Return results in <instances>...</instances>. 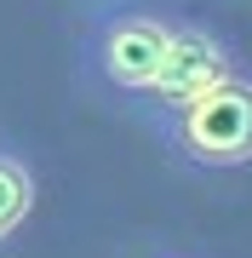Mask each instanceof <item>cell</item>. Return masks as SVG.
Masks as SVG:
<instances>
[{"mask_svg":"<svg viewBox=\"0 0 252 258\" xmlns=\"http://www.w3.org/2000/svg\"><path fill=\"white\" fill-rule=\"evenodd\" d=\"M178 18L184 6L172 0H92L80 29V81L103 98L143 103L160 81Z\"/></svg>","mask_w":252,"mask_h":258,"instance_id":"1","label":"cell"},{"mask_svg":"<svg viewBox=\"0 0 252 258\" xmlns=\"http://www.w3.org/2000/svg\"><path fill=\"white\" fill-rule=\"evenodd\" d=\"M132 115L189 172H241V166H252V63L189 103L132 109Z\"/></svg>","mask_w":252,"mask_h":258,"instance_id":"2","label":"cell"},{"mask_svg":"<svg viewBox=\"0 0 252 258\" xmlns=\"http://www.w3.org/2000/svg\"><path fill=\"white\" fill-rule=\"evenodd\" d=\"M235 69H246V57L235 52V40L224 29H212L206 18L184 12L172 29V46H166V63H160V81L149 86V98L132 103V109H166V103H189L212 86H224Z\"/></svg>","mask_w":252,"mask_h":258,"instance_id":"3","label":"cell"},{"mask_svg":"<svg viewBox=\"0 0 252 258\" xmlns=\"http://www.w3.org/2000/svg\"><path fill=\"white\" fill-rule=\"evenodd\" d=\"M35 195H40V178H35V161H29V149L12 138V132H0V252L12 247V235L29 224V212H35Z\"/></svg>","mask_w":252,"mask_h":258,"instance_id":"4","label":"cell"},{"mask_svg":"<svg viewBox=\"0 0 252 258\" xmlns=\"http://www.w3.org/2000/svg\"><path fill=\"white\" fill-rule=\"evenodd\" d=\"M149 258H189V252H149Z\"/></svg>","mask_w":252,"mask_h":258,"instance_id":"5","label":"cell"}]
</instances>
